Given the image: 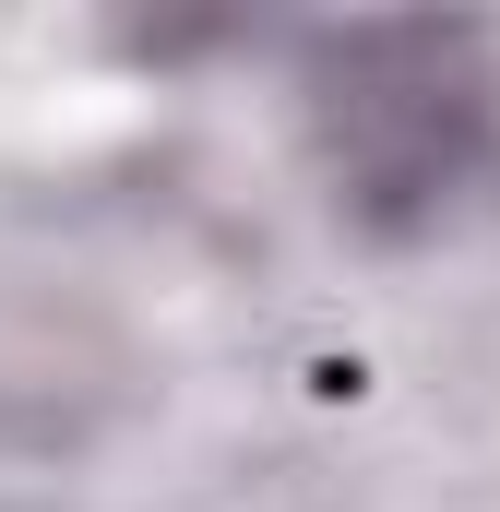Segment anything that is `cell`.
Listing matches in <instances>:
<instances>
[{
  "instance_id": "1",
  "label": "cell",
  "mask_w": 500,
  "mask_h": 512,
  "mask_svg": "<svg viewBox=\"0 0 500 512\" xmlns=\"http://www.w3.org/2000/svg\"><path fill=\"white\" fill-rule=\"evenodd\" d=\"M310 120L334 155V191L370 227H417L489 155V60L465 24H370V36L322 48Z\"/></svg>"
}]
</instances>
